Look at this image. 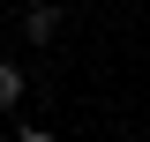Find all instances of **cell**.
Returning a JSON list of instances; mask_svg holds the SVG:
<instances>
[{"instance_id": "1", "label": "cell", "mask_w": 150, "mask_h": 142, "mask_svg": "<svg viewBox=\"0 0 150 142\" xmlns=\"http://www.w3.org/2000/svg\"><path fill=\"white\" fill-rule=\"evenodd\" d=\"M60 30H68V8L60 0H30L23 8V37L30 45H60Z\"/></svg>"}, {"instance_id": "2", "label": "cell", "mask_w": 150, "mask_h": 142, "mask_svg": "<svg viewBox=\"0 0 150 142\" xmlns=\"http://www.w3.org/2000/svg\"><path fill=\"white\" fill-rule=\"evenodd\" d=\"M23 97H30V75H23L15 60H0V112H15Z\"/></svg>"}]
</instances>
